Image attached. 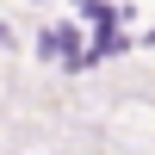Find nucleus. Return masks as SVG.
<instances>
[{
	"mask_svg": "<svg viewBox=\"0 0 155 155\" xmlns=\"http://www.w3.org/2000/svg\"><path fill=\"white\" fill-rule=\"evenodd\" d=\"M44 56H68L74 62V31H68V25H56V31L44 37Z\"/></svg>",
	"mask_w": 155,
	"mask_h": 155,
	"instance_id": "nucleus-1",
	"label": "nucleus"
}]
</instances>
